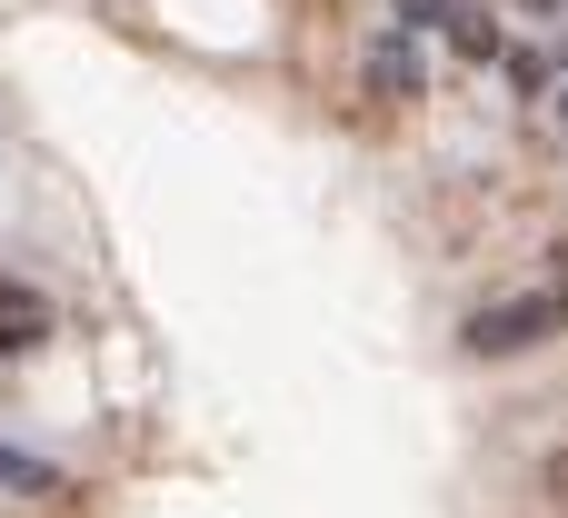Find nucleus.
I'll return each mask as SVG.
<instances>
[{
  "label": "nucleus",
  "mask_w": 568,
  "mask_h": 518,
  "mask_svg": "<svg viewBox=\"0 0 568 518\" xmlns=\"http://www.w3.org/2000/svg\"><path fill=\"white\" fill-rule=\"evenodd\" d=\"M449 40H459L469 60H499V20H479V10H449Z\"/></svg>",
  "instance_id": "nucleus-4"
},
{
  "label": "nucleus",
  "mask_w": 568,
  "mask_h": 518,
  "mask_svg": "<svg viewBox=\"0 0 568 518\" xmlns=\"http://www.w3.org/2000/svg\"><path fill=\"white\" fill-rule=\"evenodd\" d=\"M568 329V290H519V299H489L469 329H459V349L469 359H529V349H549Z\"/></svg>",
  "instance_id": "nucleus-1"
},
{
  "label": "nucleus",
  "mask_w": 568,
  "mask_h": 518,
  "mask_svg": "<svg viewBox=\"0 0 568 518\" xmlns=\"http://www.w3.org/2000/svg\"><path fill=\"white\" fill-rule=\"evenodd\" d=\"M0 319H50V299H40V290H20V280L0 270Z\"/></svg>",
  "instance_id": "nucleus-5"
},
{
  "label": "nucleus",
  "mask_w": 568,
  "mask_h": 518,
  "mask_svg": "<svg viewBox=\"0 0 568 518\" xmlns=\"http://www.w3.org/2000/svg\"><path fill=\"white\" fill-rule=\"evenodd\" d=\"M40 329H50V319H0V359H20V349H40Z\"/></svg>",
  "instance_id": "nucleus-6"
},
{
  "label": "nucleus",
  "mask_w": 568,
  "mask_h": 518,
  "mask_svg": "<svg viewBox=\"0 0 568 518\" xmlns=\"http://www.w3.org/2000/svg\"><path fill=\"white\" fill-rule=\"evenodd\" d=\"M359 90H369L379 110H409V100L429 90V60H419V40H409V30H379V40H369V60H359Z\"/></svg>",
  "instance_id": "nucleus-2"
},
{
  "label": "nucleus",
  "mask_w": 568,
  "mask_h": 518,
  "mask_svg": "<svg viewBox=\"0 0 568 518\" xmlns=\"http://www.w3.org/2000/svg\"><path fill=\"white\" fill-rule=\"evenodd\" d=\"M549 499H559V509H568V449H559V459H549Z\"/></svg>",
  "instance_id": "nucleus-8"
},
{
  "label": "nucleus",
  "mask_w": 568,
  "mask_h": 518,
  "mask_svg": "<svg viewBox=\"0 0 568 518\" xmlns=\"http://www.w3.org/2000/svg\"><path fill=\"white\" fill-rule=\"evenodd\" d=\"M399 20L419 30V20H449V0H399Z\"/></svg>",
  "instance_id": "nucleus-7"
},
{
  "label": "nucleus",
  "mask_w": 568,
  "mask_h": 518,
  "mask_svg": "<svg viewBox=\"0 0 568 518\" xmlns=\"http://www.w3.org/2000/svg\"><path fill=\"white\" fill-rule=\"evenodd\" d=\"M559 130H568V90H559Z\"/></svg>",
  "instance_id": "nucleus-9"
},
{
  "label": "nucleus",
  "mask_w": 568,
  "mask_h": 518,
  "mask_svg": "<svg viewBox=\"0 0 568 518\" xmlns=\"http://www.w3.org/2000/svg\"><path fill=\"white\" fill-rule=\"evenodd\" d=\"M529 10H559V0H529Z\"/></svg>",
  "instance_id": "nucleus-10"
},
{
  "label": "nucleus",
  "mask_w": 568,
  "mask_h": 518,
  "mask_svg": "<svg viewBox=\"0 0 568 518\" xmlns=\"http://www.w3.org/2000/svg\"><path fill=\"white\" fill-rule=\"evenodd\" d=\"M0 499H70V479H60L50 459H30V449L0 439Z\"/></svg>",
  "instance_id": "nucleus-3"
}]
</instances>
